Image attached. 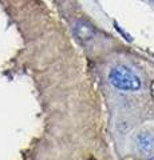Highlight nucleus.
I'll list each match as a JSON object with an SVG mask.
<instances>
[{
  "instance_id": "f257e3e1",
  "label": "nucleus",
  "mask_w": 154,
  "mask_h": 160,
  "mask_svg": "<svg viewBox=\"0 0 154 160\" xmlns=\"http://www.w3.org/2000/svg\"><path fill=\"white\" fill-rule=\"evenodd\" d=\"M109 80L114 87L122 91H135L141 87L140 78L125 66L113 67L109 73Z\"/></svg>"
},
{
  "instance_id": "f03ea898",
  "label": "nucleus",
  "mask_w": 154,
  "mask_h": 160,
  "mask_svg": "<svg viewBox=\"0 0 154 160\" xmlns=\"http://www.w3.org/2000/svg\"><path fill=\"white\" fill-rule=\"evenodd\" d=\"M137 147L143 153L154 152V136L151 133L143 132L137 136Z\"/></svg>"
},
{
  "instance_id": "7ed1b4c3",
  "label": "nucleus",
  "mask_w": 154,
  "mask_h": 160,
  "mask_svg": "<svg viewBox=\"0 0 154 160\" xmlns=\"http://www.w3.org/2000/svg\"><path fill=\"white\" fill-rule=\"evenodd\" d=\"M74 32H75V35L79 38V39H82V40H86V39H90L93 38V29L90 26H87V24H84L82 22H78L75 24V27H74Z\"/></svg>"
},
{
  "instance_id": "20e7f679",
  "label": "nucleus",
  "mask_w": 154,
  "mask_h": 160,
  "mask_svg": "<svg viewBox=\"0 0 154 160\" xmlns=\"http://www.w3.org/2000/svg\"><path fill=\"white\" fill-rule=\"evenodd\" d=\"M150 160H154V159H150Z\"/></svg>"
}]
</instances>
